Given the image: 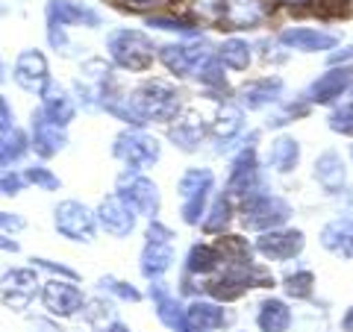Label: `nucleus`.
<instances>
[{
	"instance_id": "obj_13",
	"label": "nucleus",
	"mask_w": 353,
	"mask_h": 332,
	"mask_svg": "<svg viewBox=\"0 0 353 332\" xmlns=\"http://www.w3.org/2000/svg\"><path fill=\"white\" fill-rule=\"evenodd\" d=\"M253 191H259V162H256V150L245 147L230 165V180H227V194L230 197H250Z\"/></svg>"
},
{
	"instance_id": "obj_55",
	"label": "nucleus",
	"mask_w": 353,
	"mask_h": 332,
	"mask_svg": "<svg viewBox=\"0 0 353 332\" xmlns=\"http://www.w3.org/2000/svg\"><path fill=\"white\" fill-rule=\"evenodd\" d=\"M350 101H353V97H350Z\"/></svg>"
},
{
	"instance_id": "obj_49",
	"label": "nucleus",
	"mask_w": 353,
	"mask_h": 332,
	"mask_svg": "<svg viewBox=\"0 0 353 332\" xmlns=\"http://www.w3.org/2000/svg\"><path fill=\"white\" fill-rule=\"evenodd\" d=\"M0 250H3V253H18V241L0 232Z\"/></svg>"
},
{
	"instance_id": "obj_12",
	"label": "nucleus",
	"mask_w": 353,
	"mask_h": 332,
	"mask_svg": "<svg viewBox=\"0 0 353 332\" xmlns=\"http://www.w3.org/2000/svg\"><path fill=\"white\" fill-rule=\"evenodd\" d=\"M303 245H306V238H303L301 229L280 227V229L262 232L256 238V253H262V256L271 259V262H289L303 250Z\"/></svg>"
},
{
	"instance_id": "obj_3",
	"label": "nucleus",
	"mask_w": 353,
	"mask_h": 332,
	"mask_svg": "<svg viewBox=\"0 0 353 332\" xmlns=\"http://www.w3.org/2000/svg\"><path fill=\"white\" fill-rule=\"evenodd\" d=\"M289 218H292V206L285 203L283 197L271 194V191H262V188L241 200V212H239L241 227L253 229V232L280 229Z\"/></svg>"
},
{
	"instance_id": "obj_42",
	"label": "nucleus",
	"mask_w": 353,
	"mask_h": 332,
	"mask_svg": "<svg viewBox=\"0 0 353 332\" xmlns=\"http://www.w3.org/2000/svg\"><path fill=\"white\" fill-rule=\"evenodd\" d=\"M330 129L341 132V136H353V101L341 103L330 112Z\"/></svg>"
},
{
	"instance_id": "obj_11",
	"label": "nucleus",
	"mask_w": 353,
	"mask_h": 332,
	"mask_svg": "<svg viewBox=\"0 0 353 332\" xmlns=\"http://www.w3.org/2000/svg\"><path fill=\"white\" fill-rule=\"evenodd\" d=\"M94 215H97V224H101V227L109 232V236H115V238L130 236V232L136 229V220H139L136 209H132L121 194L103 197Z\"/></svg>"
},
{
	"instance_id": "obj_26",
	"label": "nucleus",
	"mask_w": 353,
	"mask_h": 332,
	"mask_svg": "<svg viewBox=\"0 0 353 332\" xmlns=\"http://www.w3.org/2000/svg\"><path fill=\"white\" fill-rule=\"evenodd\" d=\"M315 180L327 194H339L341 188H345L347 168H345V162H341V156L336 150H324L321 156L315 159Z\"/></svg>"
},
{
	"instance_id": "obj_35",
	"label": "nucleus",
	"mask_w": 353,
	"mask_h": 332,
	"mask_svg": "<svg viewBox=\"0 0 353 332\" xmlns=\"http://www.w3.org/2000/svg\"><path fill=\"white\" fill-rule=\"evenodd\" d=\"M283 289H285V294L289 297H294V300H306L309 294H312V289H315V273L312 271H294V273H289L283 280Z\"/></svg>"
},
{
	"instance_id": "obj_20",
	"label": "nucleus",
	"mask_w": 353,
	"mask_h": 332,
	"mask_svg": "<svg viewBox=\"0 0 353 332\" xmlns=\"http://www.w3.org/2000/svg\"><path fill=\"white\" fill-rule=\"evenodd\" d=\"M283 97V80L280 76H259V80H248L239 88V103L256 112V109L274 106Z\"/></svg>"
},
{
	"instance_id": "obj_18",
	"label": "nucleus",
	"mask_w": 353,
	"mask_h": 332,
	"mask_svg": "<svg viewBox=\"0 0 353 332\" xmlns=\"http://www.w3.org/2000/svg\"><path fill=\"white\" fill-rule=\"evenodd\" d=\"M30 129H32L30 145H32V150H36V156H41V159L57 156V153H62L65 145H68V136H65V129L53 124V121L41 112V109L32 112V127Z\"/></svg>"
},
{
	"instance_id": "obj_10",
	"label": "nucleus",
	"mask_w": 353,
	"mask_h": 332,
	"mask_svg": "<svg viewBox=\"0 0 353 332\" xmlns=\"http://www.w3.org/2000/svg\"><path fill=\"white\" fill-rule=\"evenodd\" d=\"M44 18H48V27H101L103 18L97 9L77 3V0H48V9H44Z\"/></svg>"
},
{
	"instance_id": "obj_15",
	"label": "nucleus",
	"mask_w": 353,
	"mask_h": 332,
	"mask_svg": "<svg viewBox=\"0 0 353 332\" xmlns=\"http://www.w3.org/2000/svg\"><path fill=\"white\" fill-rule=\"evenodd\" d=\"M347 88H353V68L350 65H336V68L321 74L312 85L306 88V101L318 103V106H327V103H336Z\"/></svg>"
},
{
	"instance_id": "obj_21",
	"label": "nucleus",
	"mask_w": 353,
	"mask_h": 332,
	"mask_svg": "<svg viewBox=\"0 0 353 332\" xmlns=\"http://www.w3.org/2000/svg\"><path fill=\"white\" fill-rule=\"evenodd\" d=\"M41 112L48 115L53 124L57 127H68L71 121H74V115H77V103H74V97L68 94V88L65 85H59V83H48L44 85V92H41Z\"/></svg>"
},
{
	"instance_id": "obj_40",
	"label": "nucleus",
	"mask_w": 353,
	"mask_h": 332,
	"mask_svg": "<svg viewBox=\"0 0 353 332\" xmlns=\"http://www.w3.org/2000/svg\"><path fill=\"white\" fill-rule=\"evenodd\" d=\"M101 291L118 297V300H127V303H139L141 300V291L136 289V285L118 280V276H103V280H101Z\"/></svg>"
},
{
	"instance_id": "obj_51",
	"label": "nucleus",
	"mask_w": 353,
	"mask_h": 332,
	"mask_svg": "<svg viewBox=\"0 0 353 332\" xmlns=\"http://www.w3.org/2000/svg\"><path fill=\"white\" fill-rule=\"evenodd\" d=\"M101 332H132L127 324H121V320H112V324H106Z\"/></svg>"
},
{
	"instance_id": "obj_46",
	"label": "nucleus",
	"mask_w": 353,
	"mask_h": 332,
	"mask_svg": "<svg viewBox=\"0 0 353 332\" xmlns=\"http://www.w3.org/2000/svg\"><path fill=\"white\" fill-rule=\"evenodd\" d=\"M9 129H15V112H12V106L6 103V97L0 94V136Z\"/></svg>"
},
{
	"instance_id": "obj_17",
	"label": "nucleus",
	"mask_w": 353,
	"mask_h": 332,
	"mask_svg": "<svg viewBox=\"0 0 353 332\" xmlns=\"http://www.w3.org/2000/svg\"><path fill=\"white\" fill-rule=\"evenodd\" d=\"M39 273L36 268H12L9 273H3L0 280V289H3V303L12 309H27L30 300L39 291Z\"/></svg>"
},
{
	"instance_id": "obj_43",
	"label": "nucleus",
	"mask_w": 353,
	"mask_h": 332,
	"mask_svg": "<svg viewBox=\"0 0 353 332\" xmlns=\"http://www.w3.org/2000/svg\"><path fill=\"white\" fill-rule=\"evenodd\" d=\"M32 264H36V268H41V271H48V273H53V276H59V280H71V282H77V271L68 268V264H62V262H50V259L36 256V259H32Z\"/></svg>"
},
{
	"instance_id": "obj_6",
	"label": "nucleus",
	"mask_w": 353,
	"mask_h": 332,
	"mask_svg": "<svg viewBox=\"0 0 353 332\" xmlns=\"http://www.w3.org/2000/svg\"><path fill=\"white\" fill-rule=\"evenodd\" d=\"M112 153L130 171H141V168H148V165L159 162L162 145H159V138H153L145 129H124L121 136H115Z\"/></svg>"
},
{
	"instance_id": "obj_19",
	"label": "nucleus",
	"mask_w": 353,
	"mask_h": 332,
	"mask_svg": "<svg viewBox=\"0 0 353 332\" xmlns=\"http://www.w3.org/2000/svg\"><path fill=\"white\" fill-rule=\"evenodd\" d=\"M277 41L283 44V48L289 50H301V53H318V50H333L339 39L333 36V32L327 30H315V27H285Z\"/></svg>"
},
{
	"instance_id": "obj_8",
	"label": "nucleus",
	"mask_w": 353,
	"mask_h": 332,
	"mask_svg": "<svg viewBox=\"0 0 353 332\" xmlns=\"http://www.w3.org/2000/svg\"><path fill=\"white\" fill-rule=\"evenodd\" d=\"M159 62L176 76H194L197 68L212 56L209 53V44L206 41H171V44H162L157 50Z\"/></svg>"
},
{
	"instance_id": "obj_32",
	"label": "nucleus",
	"mask_w": 353,
	"mask_h": 332,
	"mask_svg": "<svg viewBox=\"0 0 353 332\" xmlns=\"http://www.w3.org/2000/svg\"><path fill=\"white\" fill-rule=\"evenodd\" d=\"M215 56L224 62V68H233V71H248L250 62H253V48L245 39H224V44L218 48Z\"/></svg>"
},
{
	"instance_id": "obj_4",
	"label": "nucleus",
	"mask_w": 353,
	"mask_h": 332,
	"mask_svg": "<svg viewBox=\"0 0 353 332\" xmlns=\"http://www.w3.org/2000/svg\"><path fill=\"white\" fill-rule=\"evenodd\" d=\"M212 188H215V174L209 168H189L180 176V183H176V191H180V200H183L180 215L189 227L203 224Z\"/></svg>"
},
{
	"instance_id": "obj_50",
	"label": "nucleus",
	"mask_w": 353,
	"mask_h": 332,
	"mask_svg": "<svg viewBox=\"0 0 353 332\" xmlns=\"http://www.w3.org/2000/svg\"><path fill=\"white\" fill-rule=\"evenodd\" d=\"M341 332H353V306L341 315Z\"/></svg>"
},
{
	"instance_id": "obj_44",
	"label": "nucleus",
	"mask_w": 353,
	"mask_h": 332,
	"mask_svg": "<svg viewBox=\"0 0 353 332\" xmlns=\"http://www.w3.org/2000/svg\"><path fill=\"white\" fill-rule=\"evenodd\" d=\"M27 185V180L21 174H9V171H0V194L3 197H15L21 194V188Z\"/></svg>"
},
{
	"instance_id": "obj_23",
	"label": "nucleus",
	"mask_w": 353,
	"mask_h": 332,
	"mask_svg": "<svg viewBox=\"0 0 353 332\" xmlns=\"http://www.w3.org/2000/svg\"><path fill=\"white\" fill-rule=\"evenodd\" d=\"M168 138L174 141V147H180L183 153H194L201 147V141L206 138V124L201 115L183 112L168 124Z\"/></svg>"
},
{
	"instance_id": "obj_36",
	"label": "nucleus",
	"mask_w": 353,
	"mask_h": 332,
	"mask_svg": "<svg viewBox=\"0 0 353 332\" xmlns=\"http://www.w3.org/2000/svg\"><path fill=\"white\" fill-rule=\"evenodd\" d=\"M189 9L194 12L197 21H206V24H221V21H224L227 0H189Z\"/></svg>"
},
{
	"instance_id": "obj_45",
	"label": "nucleus",
	"mask_w": 353,
	"mask_h": 332,
	"mask_svg": "<svg viewBox=\"0 0 353 332\" xmlns=\"http://www.w3.org/2000/svg\"><path fill=\"white\" fill-rule=\"evenodd\" d=\"M115 3L121 9H130V12H150V9L168 3V0H115Z\"/></svg>"
},
{
	"instance_id": "obj_9",
	"label": "nucleus",
	"mask_w": 353,
	"mask_h": 332,
	"mask_svg": "<svg viewBox=\"0 0 353 332\" xmlns=\"http://www.w3.org/2000/svg\"><path fill=\"white\" fill-rule=\"evenodd\" d=\"M41 303L53 318H74L83 312L85 297L71 280H50L41 289Z\"/></svg>"
},
{
	"instance_id": "obj_2",
	"label": "nucleus",
	"mask_w": 353,
	"mask_h": 332,
	"mask_svg": "<svg viewBox=\"0 0 353 332\" xmlns=\"http://www.w3.org/2000/svg\"><path fill=\"white\" fill-rule=\"evenodd\" d=\"M159 48H153L148 32L141 30H112L106 36V53L124 71H148Z\"/></svg>"
},
{
	"instance_id": "obj_47",
	"label": "nucleus",
	"mask_w": 353,
	"mask_h": 332,
	"mask_svg": "<svg viewBox=\"0 0 353 332\" xmlns=\"http://www.w3.org/2000/svg\"><path fill=\"white\" fill-rule=\"evenodd\" d=\"M0 229H6V232L24 229V218H21V215H12V212H3V209H0Z\"/></svg>"
},
{
	"instance_id": "obj_34",
	"label": "nucleus",
	"mask_w": 353,
	"mask_h": 332,
	"mask_svg": "<svg viewBox=\"0 0 353 332\" xmlns=\"http://www.w3.org/2000/svg\"><path fill=\"white\" fill-rule=\"evenodd\" d=\"M233 220V197L230 194H218L212 206L206 209V218H203V229L209 236H218V232H224L227 224Z\"/></svg>"
},
{
	"instance_id": "obj_37",
	"label": "nucleus",
	"mask_w": 353,
	"mask_h": 332,
	"mask_svg": "<svg viewBox=\"0 0 353 332\" xmlns=\"http://www.w3.org/2000/svg\"><path fill=\"white\" fill-rule=\"evenodd\" d=\"M197 80H201L203 85L209 88H227V74H224V62H221L218 56H209L201 68H197Z\"/></svg>"
},
{
	"instance_id": "obj_1",
	"label": "nucleus",
	"mask_w": 353,
	"mask_h": 332,
	"mask_svg": "<svg viewBox=\"0 0 353 332\" xmlns=\"http://www.w3.org/2000/svg\"><path fill=\"white\" fill-rule=\"evenodd\" d=\"M130 103L136 106V112L148 121H159V124H171L180 115V92L165 83V80H145L139 88H132Z\"/></svg>"
},
{
	"instance_id": "obj_22",
	"label": "nucleus",
	"mask_w": 353,
	"mask_h": 332,
	"mask_svg": "<svg viewBox=\"0 0 353 332\" xmlns=\"http://www.w3.org/2000/svg\"><path fill=\"white\" fill-rule=\"evenodd\" d=\"M265 15H268L265 0H227L221 30H256Z\"/></svg>"
},
{
	"instance_id": "obj_38",
	"label": "nucleus",
	"mask_w": 353,
	"mask_h": 332,
	"mask_svg": "<svg viewBox=\"0 0 353 332\" xmlns=\"http://www.w3.org/2000/svg\"><path fill=\"white\" fill-rule=\"evenodd\" d=\"M83 318H85L92 326H101V329H103L106 324H112V303L103 300V297H97V300H85Z\"/></svg>"
},
{
	"instance_id": "obj_16",
	"label": "nucleus",
	"mask_w": 353,
	"mask_h": 332,
	"mask_svg": "<svg viewBox=\"0 0 353 332\" xmlns=\"http://www.w3.org/2000/svg\"><path fill=\"white\" fill-rule=\"evenodd\" d=\"M12 80L24 88V92H30V94H41L44 85L50 83V68H48L44 53L41 50H24V53H21V56L15 59Z\"/></svg>"
},
{
	"instance_id": "obj_31",
	"label": "nucleus",
	"mask_w": 353,
	"mask_h": 332,
	"mask_svg": "<svg viewBox=\"0 0 353 332\" xmlns=\"http://www.w3.org/2000/svg\"><path fill=\"white\" fill-rule=\"evenodd\" d=\"M221 264H224V256H221V250L212 245H194L189 250V256H185V271L194 273V276L215 273Z\"/></svg>"
},
{
	"instance_id": "obj_29",
	"label": "nucleus",
	"mask_w": 353,
	"mask_h": 332,
	"mask_svg": "<svg viewBox=\"0 0 353 332\" xmlns=\"http://www.w3.org/2000/svg\"><path fill=\"white\" fill-rule=\"evenodd\" d=\"M301 162V141L294 136H280L271 141V150H268V165L277 174H292Z\"/></svg>"
},
{
	"instance_id": "obj_33",
	"label": "nucleus",
	"mask_w": 353,
	"mask_h": 332,
	"mask_svg": "<svg viewBox=\"0 0 353 332\" xmlns=\"http://www.w3.org/2000/svg\"><path fill=\"white\" fill-rule=\"evenodd\" d=\"M30 136L24 129H9L0 136V168H9V165H15L27 156V150H30Z\"/></svg>"
},
{
	"instance_id": "obj_52",
	"label": "nucleus",
	"mask_w": 353,
	"mask_h": 332,
	"mask_svg": "<svg viewBox=\"0 0 353 332\" xmlns=\"http://www.w3.org/2000/svg\"><path fill=\"white\" fill-rule=\"evenodd\" d=\"M283 6H303V3H312V0H277Z\"/></svg>"
},
{
	"instance_id": "obj_30",
	"label": "nucleus",
	"mask_w": 353,
	"mask_h": 332,
	"mask_svg": "<svg viewBox=\"0 0 353 332\" xmlns=\"http://www.w3.org/2000/svg\"><path fill=\"white\" fill-rule=\"evenodd\" d=\"M241 129H245V112H241L239 106H224V109H221L218 118L212 121V132L218 138V150L224 153V147H230V141H233Z\"/></svg>"
},
{
	"instance_id": "obj_54",
	"label": "nucleus",
	"mask_w": 353,
	"mask_h": 332,
	"mask_svg": "<svg viewBox=\"0 0 353 332\" xmlns=\"http://www.w3.org/2000/svg\"><path fill=\"white\" fill-rule=\"evenodd\" d=\"M350 156H353V147H350Z\"/></svg>"
},
{
	"instance_id": "obj_14",
	"label": "nucleus",
	"mask_w": 353,
	"mask_h": 332,
	"mask_svg": "<svg viewBox=\"0 0 353 332\" xmlns=\"http://www.w3.org/2000/svg\"><path fill=\"white\" fill-rule=\"evenodd\" d=\"M150 300L157 309V318L162 320V326H168L171 332H194L189 326V318H185V306L176 300V294H171V289L162 280L150 282Z\"/></svg>"
},
{
	"instance_id": "obj_5",
	"label": "nucleus",
	"mask_w": 353,
	"mask_h": 332,
	"mask_svg": "<svg viewBox=\"0 0 353 332\" xmlns=\"http://www.w3.org/2000/svg\"><path fill=\"white\" fill-rule=\"evenodd\" d=\"M53 227H57L59 236H65L68 241H83V245H92L97 236V215L88 206H83L80 200H62L53 209Z\"/></svg>"
},
{
	"instance_id": "obj_25",
	"label": "nucleus",
	"mask_w": 353,
	"mask_h": 332,
	"mask_svg": "<svg viewBox=\"0 0 353 332\" xmlns=\"http://www.w3.org/2000/svg\"><path fill=\"white\" fill-rule=\"evenodd\" d=\"M174 262V247L171 241H145V250H141V259H139V271L145 280H162V273H168Z\"/></svg>"
},
{
	"instance_id": "obj_27",
	"label": "nucleus",
	"mask_w": 353,
	"mask_h": 332,
	"mask_svg": "<svg viewBox=\"0 0 353 332\" xmlns=\"http://www.w3.org/2000/svg\"><path fill=\"white\" fill-rule=\"evenodd\" d=\"M321 245L339 259H353V218H336L321 229Z\"/></svg>"
},
{
	"instance_id": "obj_28",
	"label": "nucleus",
	"mask_w": 353,
	"mask_h": 332,
	"mask_svg": "<svg viewBox=\"0 0 353 332\" xmlns=\"http://www.w3.org/2000/svg\"><path fill=\"white\" fill-rule=\"evenodd\" d=\"M256 326L259 332H289L292 329V309L280 297H268L256 309Z\"/></svg>"
},
{
	"instance_id": "obj_48",
	"label": "nucleus",
	"mask_w": 353,
	"mask_h": 332,
	"mask_svg": "<svg viewBox=\"0 0 353 332\" xmlns=\"http://www.w3.org/2000/svg\"><path fill=\"white\" fill-rule=\"evenodd\" d=\"M347 62H353V44H347V48H341V50H336V53H330V65H347Z\"/></svg>"
},
{
	"instance_id": "obj_41",
	"label": "nucleus",
	"mask_w": 353,
	"mask_h": 332,
	"mask_svg": "<svg viewBox=\"0 0 353 332\" xmlns=\"http://www.w3.org/2000/svg\"><path fill=\"white\" fill-rule=\"evenodd\" d=\"M24 180L30 185H36V188H44V191H59V176L50 168H44V165H32V168H27Z\"/></svg>"
},
{
	"instance_id": "obj_24",
	"label": "nucleus",
	"mask_w": 353,
	"mask_h": 332,
	"mask_svg": "<svg viewBox=\"0 0 353 332\" xmlns=\"http://www.w3.org/2000/svg\"><path fill=\"white\" fill-rule=\"evenodd\" d=\"M185 318L194 332H215L230 324V312L215 300H192L185 306Z\"/></svg>"
},
{
	"instance_id": "obj_7",
	"label": "nucleus",
	"mask_w": 353,
	"mask_h": 332,
	"mask_svg": "<svg viewBox=\"0 0 353 332\" xmlns=\"http://www.w3.org/2000/svg\"><path fill=\"white\" fill-rule=\"evenodd\" d=\"M115 194H121L124 200L136 209V215L141 218H150L157 220L159 209H162V194H159V185L148 180V176H141L139 171H127L118 176V188Z\"/></svg>"
},
{
	"instance_id": "obj_39",
	"label": "nucleus",
	"mask_w": 353,
	"mask_h": 332,
	"mask_svg": "<svg viewBox=\"0 0 353 332\" xmlns=\"http://www.w3.org/2000/svg\"><path fill=\"white\" fill-rule=\"evenodd\" d=\"M148 27L153 30H165V32H180V36H194L197 27L185 18H174V15H150L148 18Z\"/></svg>"
},
{
	"instance_id": "obj_53",
	"label": "nucleus",
	"mask_w": 353,
	"mask_h": 332,
	"mask_svg": "<svg viewBox=\"0 0 353 332\" xmlns=\"http://www.w3.org/2000/svg\"><path fill=\"white\" fill-rule=\"evenodd\" d=\"M6 80V68H3V62H0V83Z\"/></svg>"
}]
</instances>
